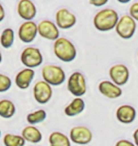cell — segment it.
Instances as JSON below:
<instances>
[{"mask_svg": "<svg viewBox=\"0 0 138 146\" xmlns=\"http://www.w3.org/2000/svg\"><path fill=\"white\" fill-rule=\"evenodd\" d=\"M118 13L113 9H103L99 11L94 17L93 23L98 31H110L116 29L118 23Z\"/></svg>", "mask_w": 138, "mask_h": 146, "instance_id": "1", "label": "cell"}, {"mask_svg": "<svg viewBox=\"0 0 138 146\" xmlns=\"http://www.w3.org/2000/svg\"><path fill=\"white\" fill-rule=\"evenodd\" d=\"M53 51L55 56L64 63L72 62L77 57V49L74 44L63 37H60L54 42Z\"/></svg>", "mask_w": 138, "mask_h": 146, "instance_id": "2", "label": "cell"}, {"mask_svg": "<svg viewBox=\"0 0 138 146\" xmlns=\"http://www.w3.org/2000/svg\"><path fill=\"white\" fill-rule=\"evenodd\" d=\"M42 77L49 86H58L64 83L66 79L65 72L61 66L48 65L42 68Z\"/></svg>", "mask_w": 138, "mask_h": 146, "instance_id": "3", "label": "cell"}, {"mask_svg": "<svg viewBox=\"0 0 138 146\" xmlns=\"http://www.w3.org/2000/svg\"><path fill=\"white\" fill-rule=\"evenodd\" d=\"M67 88L76 98H81V96H83L86 93L87 86L86 80L83 73L79 71L73 72L67 80Z\"/></svg>", "mask_w": 138, "mask_h": 146, "instance_id": "4", "label": "cell"}, {"mask_svg": "<svg viewBox=\"0 0 138 146\" xmlns=\"http://www.w3.org/2000/svg\"><path fill=\"white\" fill-rule=\"evenodd\" d=\"M20 60L26 68L32 69L42 65L44 58L39 48L34 46H28L22 51Z\"/></svg>", "mask_w": 138, "mask_h": 146, "instance_id": "5", "label": "cell"}, {"mask_svg": "<svg viewBox=\"0 0 138 146\" xmlns=\"http://www.w3.org/2000/svg\"><path fill=\"white\" fill-rule=\"evenodd\" d=\"M136 30L135 20L130 15H123L120 17L116 27V31L122 39L128 40L133 36Z\"/></svg>", "mask_w": 138, "mask_h": 146, "instance_id": "6", "label": "cell"}, {"mask_svg": "<svg viewBox=\"0 0 138 146\" xmlns=\"http://www.w3.org/2000/svg\"><path fill=\"white\" fill-rule=\"evenodd\" d=\"M53 91L51 86L45 81H38L33 86V97L40 104H46L51 100Z\"/></svg>", "mask_w": 138, "mask_h": 146, "instance_id": "7", "label": "cell"}, {"mask_svg": "<svg viewBox=\"0 0 138 146\" xmlns=\"http://www.w3.org/2000/svg\"><path fill=\"white\" fill-rule=\"evenodd\" d=\"M69 138L70 141L76 144H80V146L86 145L92 141L93 134L88 127L79 125V126L73 127L70 130Z\"/></svg>", "mask_w": 138, "mask_h": 146, "instance_id": "8", "label": "cell"}, {"mask_svg": "<svg viewBox=\"0 0 138 146\" xmlns=\"http://www.w3.org/2000/svg\"><path fill=\"white\" fill-rule=\"evenodd\" d=\"M109 75L112 82L118 86H124L128 83L130 78V71L123 64H117L113 66L109 70Z\"/></svg>", "mask_w": 138, "mask_h": 146, "instance_id": "9", "label": "cell"}, {"mask_svg": "<svg viewBox=\"0 0 138 146\" xmlns=\"http://www.w3.org/2000/svg\"><path fill=\"white\" fill-rule=\"evenodd\" d=\"M38 33L41 37L50 41H56L60 38L59 28L50 20H43L38 24Z\"/></svg>", "mask_w": 138, "mask_h": 146, "instance_id": "10", "label": "cell"}, {"mask_svg": "<svg viewBox=\"0 0 138 146\" xmlns=\"http://www.w3.org/2000/svg\"><path fill=\"white\" fill-rule=\"evenodd\" d=\"M56 25L61 30H68L73 28L77 23V18L75 14L69 11L67 9H60L56 13Z\"/></svg>", "mask_w": 138, "mask_h": 146, "instance_id": "11", "label": "cell"}, {"mask_svg": "<svg viewBox=\"0 0 138 146\" xmlns=\"http://www.w3.org/2000/svg\"><path fill=\"white\" fill-rule=\"evenodd\" d=\"M38 33V25L33 21H25L19 27V39L24 43L29 44L33 42Z\"/></svg>", "mask_w": 138, "mask_h": 146, "instance_id": "12", "label": "cell"}, {"mask_svg": "<svg viewBox=\"0 0 138 146\" xmlns=\"http://www.w3.org/2000/svg\"><path fill=\"white\" fill-rule=\"evenodd\" d=\"M17 13L25 21H32L37 14V9L30 0H20L17 5Z\"/></svg>", "mask_w": 138, "mask_h": 146, "instance_id": "13", "label": "cell"}, {"mask_svg": "<svg viewBox=\"0 0 138 146\" xmlns=\"http://www.w3.org/2000/svg\"><path fill=\"white\" fill-rule=\"evenodd\" d=\"M98 90L102 95L108 99H116L122 95L120 86L114 84L111 81H102L98 84Z\"/></svg>", "mask_w": 138, "mask_h": 146, "instance_id": "14", "label": "cell"}, {"mask_svg": "<svg viewBox=\"0 0 138 146\" xmlns=\"http://www.w3.org/2000/svg\"><path fill=\"white\" fill-rule=\"evenodd\" d=\"M117 121L124 124H130L131 123L136 117V110L134 107L129 104H124V106H119L116 109V113Z\"/></svg>", "mask_w": 138, "mask_h": 146, "instance_id": "15", "label": "cell"}, {"mask_svg": "<svg viewBox=\"0 0 138 146\" xmlns=\"http://www.w3.org/2000/svg\"><path fill=\"white\" fill-rule=\"evenodd\" d=\"M35 71L31 68H24L15 76V84L20 89H27L34 79Z\"/></svg>", "mask_w": 138, "mask_h": 146, "instance_id": "16", "label": "cell"}, {"mask_svg": "<svg viewBox=\"0 0 138 146\" xmlns=\"http://www.w3.org/2000/svg\"><path fill=\"white\" fill-rule=\"evenodd\" d=\"M85 109V103L81 98H75L64 108V114L68 117H75L83 113Z\"/></svg>", "mask_w": 138, "mask_h": 146, "instance_id": "17", "label": "cell"}, {"mask_svg": "<svg viewBox=\"0 0 138 146\" xmlns=\"http://www.w3.org/2000/svg\"><path fill=\"white\" fill-rule=\"evenodd\" d=\"M22 137L26 141L31 142V143H38L43 139L41 131L33 125L26 126L22 131Z\"/></svg>", "mask_w": 138, "mask_h": 146, "instance_id": "18", "label": "cell"}, {"mask_svg": "<svg viewBox=\"0 0 138 146\" xmlns=\"http://www.w3.org/2000/svg\"><path fill=\"white\" fill-rule=\"evenodd\" d=\"M48 141L50 146H71V141L68 137L58 131L52 132L49 135Z\"/></svg>", "mask_w": 138, "mask_h": 146, "instance_id": "19", "label": "cell"}, {"mask_svg": "<svg viewBox=\"0 0 138 146\" xmlns=\"http://www.w3.org/2000/svg\"><path fill=\"white\" fill-rule=\"evenodd\" d=\"M16 112V107L13 102L10 100L0 101V117L4 119H11Z\"/></svg>", "mask_w": 138, "mask_h": 146, "instance_id": "20", "label": "cell"}, {"mask_svg": "<svg viewBox=\"0 0 138 146\" xmlns=\"http://www.w3.org/2000/svg\"><path fill=\"white\" fill-rule=\"evenodd\" d=\"M14 43V31L13 29L7 28L2 31L0 36V45L4 48H10Z\"/></svg>", "mask_w": 138, "mask_h": 146, "instance_id": "21", "label": "cell"}, {"mask_svg": "<svg viewBox=\"0 0 138 146\" xmlns=\"http://www.w3.org/2000/svg\"><path fill=\"white\" fill-rule=\"evenodd\" d=\"M3 142L5 146H25L26 141L22 136L6 134L3 138Z\"/></svg>", "mask_w": 138, "mask_h": 146, "instance_id": "22", "label": "cell"}, {"mask_svg": "<svg viewBox=\"0 0 138 146\" xmlns=\"http://www.w3.org/2000/svg\"><path fill=\"white\" fill-rule=\"evenodd\" d=\"M46 119V112L44 109H38L29 113L27 116V121L30 125H34L44 121Z\"/></svg>", "mask_w": 138, "mask_h": 146, "instance_id": "23", "label": "cell"}, {"mask_svg": "<svg viewBox=\"0 0 138 146\" xmlns=\"http://www.w3.org/2000/svg\"><path fill=\"white\" fill-rule=\"evenodd\" d=\"M11 87V80L9 76L0 73V93L8 91Z\"/></svg>", "mask_w": 138, "mask_h": 146, "instance_id": "24", "label": "cell"}, {"mask_svg": "<svg viewBox=\"0 0 138 146\" xmlns=\"http://www.w3.org/2000/svg\"><path fill=\"white\" fill-rule=\"evenodd\" d=\"M130 16L135 21H138V2L131 4L130 7Z\"/></svg>", "mask_w": 138, "mask_h": 146, "instance_id": "25", "label": "cell"}, {"mask_svg": "<svg viewBox=\"0 0 138 146\" xmlns=\"http://www.w3.org/2000/svg\"><path fill=\"white\" fill-rule=\"evenodd\" d=\"M108 3V0H90L89 4L93 5L95 7H102Z\"/></svg>", "mask_w": 138, "mask_h": 146, "instance_id": "26", "label": "cell"}, {"mask_svg": "<svg viewBox=\"0 0 138 146\" xmlns=\"http://www.w3.org/2000/svg\"><path fill=\"white\" fill-rule=\"evenodd\" d=\"M116 146H135V144H133V142L128 141V139H120L116 142Z\"/></svg>", "mask_w": 138, "mask_h": 146, "instance_id": "27", "label": "cell"}, {"mask_svg": "<svg viewBox=\"0 0 138 146\" xmlns=\"http://www.w3.org/2000/svg\"><path fill=\"white\" fill-rule=\"evenodd\" d=\"M5 10H4V7L2 6V4L0 3V22H2L3 20L5 19Z\"/></svg>", "mask_w": 138, "mask_h": 146, "instance_id": "28", "label": "cell"}, {"mask_svg": "<svg viewBox=\"0 0 138 146\" xmlns=\"http://www.w3.org/2000/svg\"><path fill=\"white\" fill-rule=\"evenodd\" d=\"M133 141H134V144H135V146H138V128L133 133Z\"/></svg>", "mask_w": 138, "mask_h": 146, "instance_id": "29", "label": "cell"}, {"mask_svg": "<svg viewBox=\"0 0 138 146\" xmlns=\"http://www.w3.org/2000/svg\"><path fill=\"white\" fill-rule=\"evenodd\" d=\"M2 62V53H1V51H0V63Z\"/></svg>", "mask_w": 138, "mask_h": 146, "instance_id": "30", "label": "cell"}, {"mask_svg": "<svg viewBox=\"0 0 138 146\" xmlns=\"http://www.w3.org/2000/svg\"><path fill=\"white\" fill-rule=\"evenodd\" d=\"M0 137H1V130H0Z\"/></svg>", "mask_w": 138, "mask_h": 146, "instance_id": "31", "label": "cell"}, {"mask_svg": "<svg viewBox=\"0 0 138 146\" xmlns=\"http://www.w3.org/2000/svg\"><path fill=\"white\" fill-rule=\"evenodd\" d=\"M81 146H87V145H81Z\"/></svg>", "mask_w": 138, "mask_h": 146, "instance_id": "32", "label": "cell"}]
</instances>
